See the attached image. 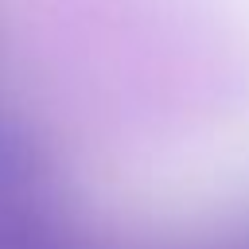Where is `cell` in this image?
<instances>
[{
  "instance_id": "1",
  "label": "cell",
  "mask_w": 249,
  "mask_h": 249,
  "mask_svg": "<svg viewBox=\"0 0 249 249\" xmlns=\"http://www.w3.org/2000/svg\"><path fill=\"white\" fill-rule=\"evenodd\" d=\"M105 4V0H101ZM202 78L237 191H249V0H109Z\"/></svg>"
}]
</instances>
